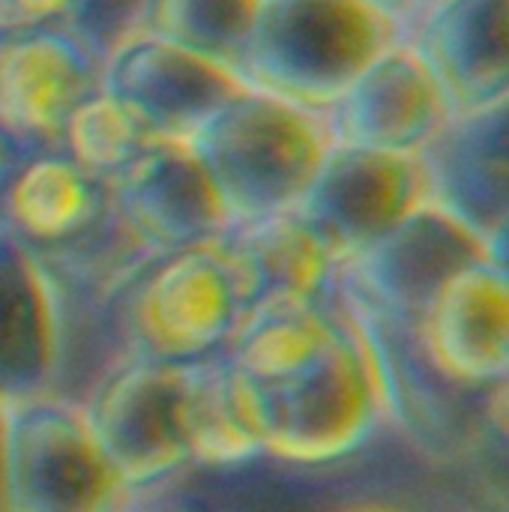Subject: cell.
Masks as SVG:
<instances>
[{
	"label": "cell",
	"instance_id": "cell-21",
	"mask_svg": "<svg viewBox=\"0 0 509 512\" xmlns=\"http://www.w3.org/2000/svg\"><path fill=\"white\" fill-rule=\"evenodd\" d=\"M183 441L189 465L210 471H234L264 456L222 354L183 366Z\"/></svg>",
	"mask_w": 509,
	"mask_h": 512
},
{
	"label": "cell",
	"instance_id": "cell-3",
	"mask_svg": "<svg viewBox=\"0 0 509 512\" xmlns=\"http://www.w3.org/2000/svg\"><path fill=\"white\" fill-rule=\"evenodd\" d=\"M126 354L192 363L222 354L252 306L225 234L141 261L111 294Z\"/></svg>",
	"mask_w": 509,
	"mask_h": 512
},
{
	"label": "cell",
	"instance_id": "cell-25",
	"mask_svg": "<svg viewBox=\"0 0 509 512\" xmlns=\"http://www.w3.org/2000/svg\"><path fill=\"white\" fill-rule=\"evenodd\" d=\"M366 3H372L393 24H399L402 33H408V27L417 21V15L429 6V0H366Z\"/></svg>",
	"mask_w": 509,
	"mask_h": 512
},
{
	"label": "cell",
	"instance_id": "cell-16",
	"mask_svg": "<svg viewBox=\"0 0 509 512\" xmlns=\"http://www.w3.org/2000/svg\"><path fill=\"white\" fill-rule=\"evenodd\" d=\"M405 42L429 66L453 114L509 96V0H429Z\"/></svg>",
	"mask_w": 509,
	"mask_h": 512
},
{
	"label": "cell",
	"instance_id": "cell-14",
	"mask_svg": "<svg viewBox=\"0 0 509 512\" xmlns=\"http://www.w3.org/2000/svg\"><path fill=\"white\" fill-rule=\"evenodd\" d=\"M450 117L441 84L405 39L384 48L321 114L330 144L387 153H420Z\"/></svg>",
	"mask_w": 509,
	"mask_h": 512
},
{
	"label": "cell",
	"instance_id": "cell-22",
	"mask_svg": "<svg viewBox=\"0 0 509 512\" xmlns=\"http://www.w3.org/2000/svg\"><path fill=\"white\" fill-rule=\"evenodd\" d=\"M261 0H141L135 33L201 54L240 78Z\"/></svg>",
	"mask_w": 509,
	"mask_h": 512
},
{
	"label": "cell",
	"instance_id": "cell-1",
	"mask_svg": "<svg viewBox=\"0 0 509 512\" xmlns=\"http://www.w3.org/2000/svg\"><path fill=\"white\" fill-rule=\"evenodd\" d=\"M231 228L291 213L306 198L330 135L321 114L243 87L192 138Z\"/></svg>",
	"mask_w": 509,
	"mask_h": 512
},
{
	"label": "cell",
	"instance_id": "cell-4",
	"mask_svg": "<svg viewBox=\"0 0 509 512\" xmlns=\"http://www.w3.org/2000/svg\"><path fill=\"white\" fill-rule=\"evenodd\" d=\"M402 27L366 0H261L240 81L324 114Z\"/></svg>",
	"mask_w": 509,
	"mask_h": 512
},
{
	"label": "cell",
	"instance_id": "cell-28",
	"mask_svg": "<svg viewBox=\"0 0 509 512\" xmlns=\"http://www.w3.org/2000/svg\"><path fill=\"white\" fill-rule=\"evenodd\" d=\"M342 512H405V510L384 507V504H360V507H348V510H342Z\"/></svg>",
	"mask_w": 509,
	"mask_h": 512
},
{
	"label": "cell",
	"instance_id": "cell-29",
	"mask_svg": "<svg viewBox=\"0 0 509 512\" xmlns=\"http://www.w3.org/2000/svg\"><path fill=\"white\" fill-rule=\"evenodd\" d=\"M126 512H132V510H126Z\"/></svg>",
	"mask_w": 509,
	"mask_h": 512
},
{
	"label": "cell",
	"instance_id": "cell-20",
	"mask_svg": "<svg viewBox=\"0 0 509 512\" xmlns=\"http://www.w3.org/2000/svg\"><path fill=\"white\" fill-rule=\"evenodd\" d=\"M225 240L249 282L252 306L264 297L327 300L336 291L339 258L300 210L228 228Z\"/></svg>",
	"mask_w": 509,
	"mask_h": 512
},
{
	"label": "cell",
	"instance_id": "cell-23",
	"mask_svg": "<svg viewBox=\"0 0 509 512\" xmlns=\"http://www.w3.org/2000/svg\"><path fill=\"white\" fill-rule=\"evenodd\" d=\"M162 141L171 138H162L132 105L99 87L69 117L60 150L84 171L111 180Z\"/></svg>",
	"mask_w": 509,
	"mask_h": 512
},
{
	"label": "cell",
	"instance_id": "cell-27",
	"mask_svg": "<svg viewBox=\"0 0 509 512\" xmlns=\"http://www.w3.org/2000/svg\"><path fill=\"white\" fill-rule=\"evenodd\" d=\"M12 159H15V153H12V147L0 138V186H3V180H6V171H9V165H12Z\"/></svg>",
	"mask_w": 509,
	"mask_h": 512
},
{
	"label": "cell",
	"instance_id": "cell-13",
	"mask_svg": "<svg viewBox=\"0 0 509 512\" xmlns=\"http://www.w3.org/2000/svg\"><path fill=\"white\" fill-rule=\"evenodd\" d=\"M417 156L429 204L462 222L495 258L507 261L509 99L453 114Z\"/></svg>",
	"mask_w": 509,
	"mask_h": 512
},
{
	"label": "cell",
	"instance_id": "cell-26",
	"mask_svg": "<svg viewBox=\"0 0 509 512\" xmlns=\"http://www.w3.org/2000/svg\"><path fill=\"white\" fill-rule=\"evenodd\" d=\"M0 512H9V483H6V402H0Z\"/></svg>",
	"mask_w": 509,
	"mask_h": 512
},
{
	"label": "cell",
	"instance_id": "cell-18",
	"mask_svg": "<svg viewBox=\"0 0 509 512\" xmlns=\"http://www.w3.org/2000/svg\"><path fill=\"white\" fill-rule=\"evenodd\" d=\"M60 354L57 282L30 249L0 234V402L48 393Z\"/></svg>",
	"mask_w": 509,
	"mask_h": 512
},
{
	"label": "cell",
	"instance_id": "cell-6",
	"mask_svg": "<svg viewBox=\"0 0 509 512\" xmlns=\"http://www.w3.org/2000/svg\"><path fill=\"white\" fill-rule=\"evenodd\" d=\"M0 234L30 249L45 267H93L102 252H132L114 222L111 183L63 150L12 159L0 186Z\"/></svg>",
	"mask_w": 509,
	"mask_h": 512
},
{
	"label": "cell",
	"instance_id": "cell-9",
	"mask_svg": "<svg viewBox=\"0 0 509 512\" xmlns=\"http://www.w3.org/2000/svg\"><path fill=\"white\" fill-rule=\"evenodd\" d=\"M102 60L90 30L0 36V138L15 156L60 150L69 117L102 87Z\"/></svg>",
	"mask_w": 509,
	"mask_h": 512
},
{
	"label": "cell",
	"instance_id": "cell-17",
	"mask_svg": "<svg viewBox=\"0 0 509 512\" xmlns=\"http://www.w3.org/2000/svg\"><path fill=\"white\" fill-rule=\"evenodd\" d=\"M345 312L369 348L387 423H396L399 432L426 456L444 462L462 456L471 441V426L465 423L459 402L465 390H456L429 366L414 339V327L369 318L348 306Z\"/></svg>",
	"mask_w": 509,
	"mask_h": 512
},
{
	"label": "cell",
	"instance_id": "cell-19",
	"mask_svg": "<svg viewBox=\"0 0 509 512\" xmlns=\"http://www.w3.org/2000/svg\"><path fill=\"white\" fill-rule=\"evenodd\" d=\"M342 330L345 309L336 294L327 300L264 297L243 312L222 357L246 381L276 387L309 372Z\"/></svg>",
	"mask_w": 509,
	"mask_h": 512
},
{
	"label": "cell",
	"instance_id": "cell-12",
	"mask_svg": "<svg viewBox=\"0 0 509 512\" xmlns=\"http://www.w3.org/2000/svg\"><path fill=\"white\" fill-rule=\"evenodd\" d=\"M108 183L114 222L141 258L198 246L231 228L189 141L156 144Z\"/></svg>",
	"mask_w": 509,
	"mask_h": 512
},
{
	"label": "cell",
	"instance_id": "cell-2",
	"mask_svg": "<svg viewBox=\"0 0 509 512\" xmlns=\"http://www.w3.org/2000/svg\"><path fill=\"white\" fill-rule=\"evenodd\" d=\"M234 387L261 453L291 468L339 465L387 423L369 348L348 312L345 330L309 372L276 387L234 372Z\"/></svg>",
	"mask_w": 509,
	"mask_h": 512
},
{
	"label": "cell",
	"instance_id": "cell-11",
	"mask_svg": "<svg viewBox=\"0 0 509 512\" xmlns=\"http://www.w3.org/2000/svg\"><path fill=\"white\" fill-rule=\"evenodd\" d=\"M414 339L429 366L456 390L477 393L507 384V261L480 258L456 270L426 303Z\"/></svg>",
	"mask_w": 509,
	"mask_h": 512
},
{
	"label": "cell",
	"instance_id": "cell-7",
	"mask_svg": "<svg viewBox=\"0 0 509 512\" xmlns=\"http://www.w3.org/2000/svg\"><path fill=\"white\" fill-rule=\"evenodd\" d=\"M183 366L126 354L81 405L93 438L135 492L192 468L183 441Z\"/></svg>",
	"mask_w": 509,
	"mask_h": 512
},
{
	"label": "cell",
	"instance_id": "cell-10",
	"mask_svg": "<svg viewBox=\"0 0 509 512\" xmlns=\"http://www.w3.org/2000/svg\"><path fill=\"white\" fill-rule=\"evenodd\" d=\"M429 204L417 153L330 144L300 216L327 240L339 267Z\"/></svg>",
	"mask_w": 509,
	"mask_h": 512
},
{
	"label": "cell",
	"instance_id": "cell-24",
	"mask_svg": "<svg viewBox=\"0 0 509 512\" xmlns=\"http://www.w3.org/2000/svg\"><path fill=\"white\" fill-rule=\"evenodd\" d=\"M96 0H0V36L30 30H90Z\"/></svg>",
	"mask_w": 509,
	"mask_h": 512
},
{
	"label": "cell",
	"instance_id": "cell-5",
	"mask_svg": "<svg viewBox=\"0 0 509 512\" xmlns=\"http://www.w3.org/2000/svg\"><path fill=\"white\" fill-rule=\"evenodd\" d=\"M9 512H126L135 489L93 438L81 405L39 393L6 405Z\"/></svg>",
	"mask_w": 509,
	"mask_h": 512
},
{
	"label": "cell",
	"instance_id": "cell-15",
	"mask_svg": "<svg viewBox=\"0 0 509 512\" xmlns=\"http://www.w3.org/2000/svg\"><path fill=\"white\" fill-rule=\"evenodd\" d=\"M102 87L132 105L162 138L189 141L246 84L201 54L132 30L105 51Z\"/></svg>",
	"mask_w": 509,
	"mask_h": 512
},
{
	"label": "cell",
	"instance_id": "cell-8",
	"mask_svg": "<svg viewBox=\"0 0 509 512\" xmlns=\"http://www.w3.org/2000/svg\"><path fill=\"white\" fill-rule=\"evenodd\" d=\"M480 258L495 255L474 231L423 204L366 252L348 258L333 294L351 312L414 327L435 291Z\"/></svg>",
	"mask_w": 509,
	"mask_h": 512
}]
</instances>
